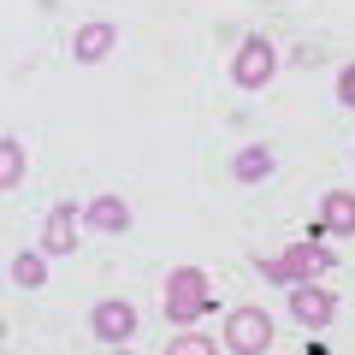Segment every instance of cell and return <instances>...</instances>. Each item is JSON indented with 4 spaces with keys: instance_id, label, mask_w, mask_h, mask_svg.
Wrapping results in <instances>:
<instances>
[{
    "instance_id": "cell-15",
    "label": "cell",
    "mask_w": 355,
    "mask_h": 355,
    "mask_svg": "<svg viewBox=\"0 0 355 355\" xmlns=\"http://www.w3.org/2000/svg\"><path fill=\"white\" fill-rule=\"evenodd\" d=\"M338 95H343V107H355V65H343V77H338Z\"/></svg>"
},
{
    "instance_id": "cell-1",
    "label": "cell",
    "mask_w": 355,
    "mask_h": 355,
    "mask_svg": "<svg viewBox=\"0 0 355 355\" xmlns=\"http://www.w3.org/2000/svg\"><path fill=\"white\" fill-rule=\"evenodd\" d=\"M214 308V284H207L202 266H178L172 279H166V320L172 326H190Z\"/></svg>"
},
{
    "instance_id": "cell-11",
    "label": "cell",
    "mask_w": 355,
    "mask_h": 355,
    "mask_svg": "<svg viewBox=\"0 0 355 355\" xmlns=\"http://www.w3.org/2000/svg\"><path fill=\"white\" fill-rule=\"evenodd\" d=\"M272 148H243L237 160H231V172H237V184H261V178H272Z\"/></svg>"
},
{
    "instance_id": "cell-13",
    "label": "cell",
    "mask_w": 355,
    "mask_h": 355,
    "mask_svg": "<svg viewBox=\"0 0 355 355\" xmlns=\"http://www.w3.org/2000/svg\"><path fill=\"white\" fill-rule=\"evenodd\" d=\"M12 284H24V291H42V284H48L42 254H18V261H12Z\"/></svg>"
},
{
    "instance_id": "cell-9",
    "label": "cell",
    "mask_w": 355,
    "mask_h": 355,
    "mask_svg": "<svg viewBox=\"0 0 355 355\" xmlns=\"http://www.w3.org/2000/svg\"><path fill=\"white\" fill-rule=\"evenodd\" d=\"M113 42H119L113 24H83V30H77V42H71V53H77L83 65H95V60H107V53H113Z\"/></svg>"
},
{
    "instance_id": "cell-3",
    "label": "cell",
    "mask_w": 355,
    "mask_h": 355,
    "mask_svg": "<svg viewBox=\"0 0 355 355\" xmlns=\"http://www.w3.org/2000/svg\"><path fill=\"white\" fill-rule=\"evenodd\" d=\"M272 71H279V53H272V42H266V36H249L237 48V60H231V77H237L243 89L272 83Z\"/></svg>"
},
{
    "instance_id": "cell-5",
    "label": "cell",
    "mask_w": 355,
    "mask_h": 355,
    "mask_svg": "<svg viewBox=\"0 0 355 355\" xmlns=\"http://www.w3.org/2000/svg\"><path fill=\"white\" fill-rule=\"evenodd\" d=\"M291 314L302 320L308 331H320L331 314H338V302H331V291L326 284H314V279H302V284H291Z\"/></svg>"
},
{
    "instance_id": "cell-2",
    "label": "cell",
    "mask_w": 355,
    "mask_h": 355,
    "mask_svg": "<svg viewBox=\"0 0 355 355\" xmlns=\"http://www.w3.org/2000/svg\"><path fill=\"white\" fill-rule=\"evenodd\" d=\"M326 266H331V254L320 249V243L296 237L279 261H261V279H272V284H284V291H291V284H302V279H320Z\"/></svg>"
},
{
    "instance_id": "cell-4",
    "label": "cell",
    "mask_w": 355,
    "mask_h": 355,
    "mask_svg": "<svg viewBox=\"0 0 355 355\" xmlns=\"http://www.w3.org/2000/svg\"><path fill=\"white\" fill-rule=\"evenodd\" d=\"M225 343L237 355H261L266 343H272V320H266L261 308H237V314L225 320Z\"/></svg>"
},
{
    "instance_id": "cell-7",
    "label": "cell",
    "mask_w": 355,
    "mask_h": 355,
    "mask_svg": "<svg viewBox=\"0 0 355 355\" xmlns=\"http://www.w3.org/2000/svg\"><path fill=\"white\" fill-rule=\"evenodd\" d=\"M71 249H77V214L60 202L42 219V254H71Z\"/></svg>"
},
{
    "instance_id": "cell-12",
    "label": "cell",
    "mask_w": 355,
    "mask_h": 355,
    "mask_svg": "<svg viewBox=\"0 0 355 355\" xmlns=\"http://www.w3.org/2000/svg\"><path fill=\"white\" fill-rule=\"evenodd\" d=\"M18 178H24V142L0 137V190H18Z\"/></svg>"
},
{
    "instance_id": "cell-6",
    "label": "cell",
    "mask_w": 355,
    "mask_h": 355,
    "mask_svg": "<svg viewBox=\"0 0 355 355\" xmlns=\"http://www.w3.org/2000/svg\"><path fill=\"white\" fill-rule=\"evenodd\" d=\"M89 331H95L101 343H130V338H137V308H130V302H95Z\"/></svg>"
},
{
    "instance_id": "cell-14",
    "label": "cell",
    "mask_w": 355,
    "mask_h": 355,
    "mask_svg": "<svg viewBox=\"0 0 355 355\" xmlns=\"http://www.w3.org/2000/svg\"><path fill=\"white\" fill-rule=\"evenodd\" d=\"M207 349H214L207 338H178V343H172V355H207Z\"/></svg>"
},
{
    "instance_id": "cell-8",
    "label": "cell",
    "mask_w": 355,
    "mask_h": 355,
    "mask_svg": "<svg viewBox=\"0 0 355 355\" xmlns=\"http://www.w3.org/2000/svg\"><path fill=\"white\" fill-rule=\"evenodd\" d=\"M320 231H331V237H355V196L349 190H331L326 202H320Z\"/></svg>"
},
{
    "instance_id": "cell-10",
    "label": "cell",
    "mask_w": 355,
    "mask_h": 355,
    "mask_svg": "<svg viewBox=\"0 0 355 355\" xmlns=\"http://www.w3.org/2000/svg\"><path fill=\"white\" fill-rule=\"evenodd\" d=\"M89 225L107 231V237H119V231L130 225V207L119 202V196H95V202H89Z\"/></svg>"
}]
</instances>
